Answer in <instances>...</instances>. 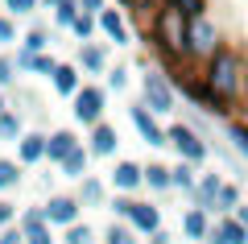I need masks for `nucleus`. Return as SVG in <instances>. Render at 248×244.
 Segmentation results:
<instances>
[{"label": "nucleus", "mask_w": 248, "mask_h": 244, "mask_svg": "<svg viewBox=\"0 0 248 244\" xmlns=\"http://www.w3.org/2000/svg\"><path fill=\"white\" fill-rule=\"evenodd\" d=\"M211 244H248V228L240 219H219L211 228Z\"/></svg>", "instance_id": "9d476101"}, {"label": "nucleus", "mask_w": 248, "mask_h": 244, "mask_svg": "<svg viewBox=\"0 0 248 244\" xmlns=\"http://www.w3.org/2000/svg\"><path fill=\"white\" fill-rule=\"evenodd\" d=\"M236 219H240V224L248 228V207H240V211H236Z\"/></svg>", "instance_id": "c03bdc74"}, {"label": "nucleus", "mask_w": 248, "mask_h": 244, "mask_svg": "<svg viewBox=\"0 0 248 244\" xmlns=\"http://www.w3.org/2000/svg\"><path fill=\"white\" fill-rule=\"evenodd\" d=\"M75 9H79L75 0H62V4H58V21H62V25H75V21H79V13H75Z\"/></svg>", "instance_id": "c85d7f7f"}, {"label": "nucleus", "mask_w": 248, "mask_h": 244, "mask_svg": "<svg viewBox=\"0 0 248 244\" xmlns=\"http://www.w3.org/2000/svg\"><path fill=\"white\" fill-rule=\"evenodd\" d=\"M42 46H46V29H33V33L25 37V50H21V54H37Z\"/></svg>", "instance_id": "2f4dec72"}, {"label": "nucleus", "mask_w": 248, "mask_h": 244, "mask_svg": "<svg viewBox=\"0 0 248 244\" xmlns=\"http://www.w3.org/2000/svg\"><path fill=\"white\" fill-rule=\"evenodd\" d=\"M203 87H207V99H211L215 112H228L232 104L248 99V62L240 50L223 46L203 70Z\"/></svg>", "instance_id": "f257e3e1"}, {"label": "nucleus", "mask_w": 248, "mask_h": 244, "mask_svg": "<svg viewBox=\"0 0 248 244\" xmlns=\"http://www.w3.org/2000/svg\"><path fill=\"white\" fill-rule=\"evenodd\" d=\"M182 232L190 236V240H203V236H211V224H207V211H203V207L186 211V215H182Z\"/></svg>", "instance_id": "2eb2a0df"}, {"label": "nucleus", "mask_w": 248, "mask_h": 244, "mask_svg": "<svg viewBox=\"0 0 248 244\" xmlns=\"http://www.w3.org/2000/svg\"><path fill=\"white\" fill-rule=\"evenodd\" d=\"M133 207H137L133 199H116L112 203V211H116V215H124V219H133Z\"/></svg>", "instance_id": "f704fd0d"}, {"label": "nucleus", "mask_w": 248, "mask_h": 244, "mask_svg": "<svg viewBox=\"0 0 248 244\" xmlns=\"http://www.w3.org/2000/svg\"><path fill=\"white\" fill-rule=\"evenodd\" d=\"M178 9L186 13V21H195V17H203V0H174Z\"/></svg>", "instance_id": "c756f323"}, {"label": "nucleus", "mask_w": 248, "mask_h": 244, "mask_svg": "<svg viewBox=\"0 0 248 244\" xmlns=\"http://www.w3.org/2000/svg\"><path fill=\"white\" fill-rule=\"evenodd\" d=\"M0 244H25V232H4V236H0Z\"/></svg>", "instance_id": "ea45409f"}, {"label": "nucleus", "mask_w": 248, "mask_h": 244, "mask_svg": "<svg viewBox=\"0 0 248 244\" xmlns=\"http://www.w3.org/2000/svg\"><path fill=\"white\" fill-rule=\"evenodd\" d=\"M186 29H190V21H186V13L178 9L174 0L157 9V21H153V37H157V46L170 54V58H190V54H186Z\"/></svg>", "instance_id": "f03ea898"}, {"label": "nucleus", "mask_w": 248, "mask_h": 244, "mask_svg": "<svg viewBox=\"0 0 248 244\" xmlns=\"http://www.w3.org/2000/svg\"><path fill=\"white\" fill-rule=\"evenodd\" d=\"M91 29H95V25H91V17L83 13V17L75 21V33H79V42H87V37H91Z\"/></svg>", "instance_id": "72a5a7b5"}, {"label": "nucleus", "mask_w": 248, "mask_h": 244, "mask_svg": "<svg viewBox=\"0 0 248 244\" xmlns=\"http://www.w3.org/2000/svg\"><path fill=\"white\" fill-rule=\"evenodd\" d=\"M219 50H223V46H219V33H215V25H211L207 17H195V21H190V29H186V54H190V58L211 62Z\"/></svg>", "instance_id": "7ed1b4c3"}, {"label": "nucleus", "mask_w": 248, "mask_h": 244, "mask_svg": "<svg viewBox=\"0 0 248 244\" xmlns=\"http://www.w3.org/2000/svg\"><path fill=\"white\" fill-rule=\"evenodd\" d=\"M13 37H17V29H13V21H4V17H0V42H13Z\"/></svg>", "instance_id": "4c0bfd02"}, {"label": "nucleus", "mask_w": 248, "mask_h": 244, "mask_svg": "<svg viewBox=\"0 0 248 244\" xmlns=\"http://www.w3.org/2000/svg\"><path fill=\"white\" fill-rule=\"evenodd\" d=\"M79 9L87 13V17H91V13H104V0H79Z\"/></svg>", "instance_id": "58836bf2"}, {"label": "nucleus", "mask_w": 248, "mask_h": 244, "mask_svg": "<svg viewBox=\"0 0 248 244\" xmlns=\"http://www.w3.org/2000/svg\"><path fill=\"white\" fill-rule=\"evenodd\" d=\"M42 215H46V224L75 228V219H79V199H71V195H54V199L42 207Z\"/></svg>", "instance_id": "423d86ee"}, {"label": "nucleus", "mask_w": 248, "mask_h": 244, "mask_svg": "<svg viewBox=\"0 0 248 244\" xmlns=\"http://www.w3.org/2000/svg\"><path fill=\"white\" fill-rule=\"evenodd\" d=\"M219 195H223V182L215 174H203V178H199V186H195V207L211 211L215 203H219Z\"/></svg>", "instance_id": "f8f14e48"}, {"label": "nucleus", "mask_w": 248, "mask_h": 244, "mask_svg": "<svg viewBox=\"0 0 248 244\" xmlns=\"http://www.w3.org/2000/svg\"><path fill=\"white\" fill-rule=\"evenodd\" d=\"M174 186H182V191H190V195H195V170H190V162H178V166H174Z\"/></svg>", "instance_id": "5701e85b"}, {"label": "nucleus", "mask_w": 248, "mask_h": 244, "mask_svg": "<svg viewBox=\"0 0 248 244\" xmlns=\"http://www.w3.org/2000/svg\"><path fill=\"white\" fill-rule=\"evenodd\" d=\"M66 244H91V228H87V224H83V228L75 224L71 232H66Z\"/></svg>", "instance_id": "7c9ffc66"}, {"label": "nucleus", "mask_w": 248, "mask_h": 244, "mask_svg": "<svg viewBox=\"0 0 248 244\" xmlns=\"http://www.w3.org/2000/svg\"><path fill=\"white\" fill-rule=\"evenodd\" d=\"M108 244H137V240H133V232H128L124 224H112L108 228Z\"/></svg>", "instance_id": "bb28decb"}, {"label": "nucleus", "mask_w": 248, "mask_h": 244, "mask_svg": "<svg viewBox=\"0 0 248 244\" xmlns=\"http://www.w3.org/2000/svg\"><path fill=\"white\" fill-rule=\"evenodd\" d=\"M141 91H145V104H149L153 112H161V116L174 112V91H170V83L157 75V70H149V75H145Z\"/></svg>", "instance_id": "20e7f679"}, {"label": "nucleus", "mask_w": 248, "mask_h": 244, "mask_svg": "<svg viewBox=\"0 0 248 244\" xmlns=\"http://www.w3.org/2000/svg\"><path fill=\"white\" fill-rule=\"evenodd\" d=\"M236 186H223V195H219V211H228V207H236Z\"/></svg>", "instance_id": "c9c22d12"}, {"label": "nucleus", "mask_w": 248, "mask_h": 244, "mask_svg": "<svg viewBox=\"0 0 248 244\" xmlns=\"http://www.w3.org/2000/svg\"><path fill=\"white\" fill-rule=\"evenodd\" d=\"M133 124H137V132H141L149 145H170V132H161V129H157V120H153L145 108H133Z\"/></svg>", "instance_id": "9b49d317"}, {"label": "nucleus", "mask_w": 248, "mask_h": 244, "mask_svg": "<svg viewBox=\"0 0 248 244\" xmlns=\"http://www.w3.org/2000/svg\"><path fill=\"white\" fill-rule=\"evenodd\" d=\"M4 9L17 13V17H25V13H33V0H4Z\"/></svg>", "instance_id": "473e14b6"}, {"label": "nucleus", "mask_w": 248, "mask_h": 244, "mask_svg": "<svg viewBox=\"0 0 248 244\" xmlns=\"http://www.w3.org/2000/svg\"><path fill=\"white\" fill-rule=\"evenodd\" d=\"M133 228L137 232H161V215H157V207H149V203H137L133 207Z\"/></svg>", "instance_id": "4468645a"}, {"label": "nucleus", "mask_w": 248, "mask_h": 244, "mask_svg": "<svg viewBox=\"0 0 248 244\" xmlns=\"http://www.w3.org/2000/svg\"><path fill=\"white\" fill-rule=\"evenodd\" d=\"M112 182L120 186V191H133V186H141V182H145V170L137 166V162H120V166L112 170Z\"/></svg>", "instance_id": "ddd939ff"}, {"label": "nucleus", "mask_w": 248, "mask_h": 244, "mask_svg": "<svg viewBox=\"0 0 248 244\" xmlns=\"http://www.w3.org/2000/svg\"><path fill=\"white\" fill-rule=\"evenodd\" d=\"M79 203H104V186H99L95 178H83V186H79Z\"/></svg>", "instance_id": "b1692460"}, {"label": "nucleus", "mask_w": 248, "mask_h": 244, "mask_svg": "<svg viewBox=\"0 0 248 244\" xmlns=\"http://www.w3.org/2000/svg\"><path fill=\"white\" fill-rule=\"evenodd\" d=\"M149 244H170V232H153V236H149Z\"/></svg>", "instance_id": "37998d69"}, {"label": "nucleus", "mask_w": 248, "mask_h": 244, "mask_svg": "<svg viewBox=\"0 0 248 244\" xmlns=\"http://www.w3.org/2000/svg\"><path fill=\"white\" fill-rule=\"evenodd\" d=\"M228 137L236 141V149L248 157V129H244V124H232V129H228Z\"/></svg>", "instance_id": "cd10ccee"}, {"label": "nucleus", "mask_w": 248, "mask_h": 244, "mask_svg": "<svg viewBox=\"0 0 248 244\" xmlns=\"http://www.w3.org/2000/svg\"><path fill=\"white\" fill-rule=\"evenodd\" d=\"M9 219H13V207H9V203H4V199H0V228L9 224Z\"/></svg>", "instance_id": "79ce46f5"}, {"label": "nucleus", "mask_w": 248, "mask_h": 244, "mask_svg": "<svg viewBox=\"0 0 248 244\" xmlns=\"http://www.w3.org/2000/svg\"><path fill=\"white\" fill-rule=\"evenodd\" d=\"M13 70H17V62L0 58V83H13Z\"/></svg>", "instance_id": "e433bc0d"}, {"label": "nucleus", "mask_w": 248, "mask_h": 244, "mask_svg": "<svg viewBox=\"0 0 248 244\" xmlns=\"http://www.w3.org/2000/svg\"><path fill=\"white\" fill-rule=\"evenodd\" d=\"M145 182H149L153 191H166V186H174V170H166V166H149V170H145Z\"/></svg>", "instance_id": "aec40b11"}, {"label": "nucleus", "mask_w": 248, "mask_h": 244, "mask_svg": "<svg viewBox=\"0 0 248 244\" xmlns=\"http://www.w3.org/2000/svg\"><path fill=\"white\" fill-rule=\"evenodd\" d=\"M99 29H104V33L112 37L116 46H124V42H128V33H124V21L116 17L112 9H104V13H99Z\"/></svg>", "instance_id": "a211bd4d"}, {"label": "nucleus", "mask_w": 248, "mask_h": 244, "mask_svg": "<svg viewBox=\"0 0 248 244\" xmlns=\"http://www.w3.org/2000/svg\"><path fill=\"white\" fill-rule=\"evenodd\" d=\"M42 4H50V9H58V4H62V0H42Z\"/></svg>", "instance_id": "a18cd8bd"}, {"label": "nucleus", "mask_w": 248, "mask_h": 244, "mask_svg": "<svg viewBox=\"0 0 248 244\" xmlns=\"http://www.w3.org/2000/svg\"><path fill=\"white\" fill-rule=\"evenodd\" d=\"M62 170H66L71 178H83V174H87V149H75V153L62 162Z\"/></svg>", "instance_id": "4be33fe9"}, {"label": "nucleus", "mask_w": 248, "mask_h": 244, "mask_svg": "<svg viewBox=\"0 0 248 244\" xmlns=\"http://www.w3.org/2000/svg\"><path fill=\"white\" fill-rule=\"evenodd\" d=\"M17 132H21V120H17L13 112H4V116H0V137H4V141H13Z\"/></svg>", "instance_id": "a878e982"}, {"label": "nucleus", "mask_w": 248, "mask_h": 244, "mask_svg": "<svg viewBox=\"0 0 248 244\" xmlns=\"http://www.w3.org/2000/svg\"><path fill=\"white\" fill-rule=\"evenodd\" d=\"M54 87L62 91V96H79V75H75V66H58L54 70Z\"/></svg>", "instance_id": "6ab92c4d"}, {"label": "nucleus", "mask_w": 248, "mask_h": 244, "mask_svg": "<svg viewBox=\"0 0 248 244\" xmlns=\"http://www.w3.org/2000/svg\"><path fill=\"white\" fill-rule=\"evenodd\" d=\"M128 4H133V9H141V13H145V9H161V0H128Z\"/></svg>", "instance_id": "a19ab883"}, {"label": "nucleus", "mask_w": 248, "mask_h": 244, "mask_svg": "<svg viewBox=\"0 0 248 244\" xmlns=\"http://www.w3.org/2000/svg\"><path fill=\"white\" fill-rule=\"evenodd\" d=\"M21 232H25V244H54L50 224H46L42 211H25V215H21Z\"/></svg>", "instance_id": "6e6552de"}, {"label": "nucleus", "mask_w": 248, "mask_h": 244, "mask_svg": "<svg viewBox=\"0 0 248 244\" xmlns=\"http://www.w3.org/2000/svg\"><path fill=\"white\" fill-rule=\"evenodd\" d=\"M75 149H79V141H75V132H71V129L50 132V141H46V157H50V162H66Z\"/></svg>", "instance_id": "1a4fd4ad"}, {"label": "nucleus", "mask_w": 248, "mask_h": 244, "mask_svg": "<svg viewBox=\"0 0 248 244\" xmlns=\"http://www.w3.org/2000/svg\"><path fill=\"white\" fill-rule=\"evenodd\" d=\"M79 62H83L87 70H104V66H108V58H104L99 46H83V50H79Z\"/></svg>", "instance_id": "412c9836"}, {"label": "nucleus", "mask_w": 248, "mask_h": 244, "mask_svg": "<svg viewBox=\"0 0 248 244\" xmlns=\"http://www.w3.org/2000/svg\"><path fill=\"white\" fill-rule=\"evenodd\" d=\"M170 145L178 149V157H182V162H203V157H207V145H203L190 129H186V124H174V129H170Z\"/></svg>", "instance_id": "39448f33"}, {"label": "nucleus", "mask_w": 248, "mask_h": 244, "mask_svg": "<svg viewBox=\"0 0 248 244\" xmlns=\"http://www.w3.org/2000/svg\"><path fill=\"white\" fill-rule=\"evenodd\" d=\"M17 182H21L17 162H0V191H9V186H17Z\"/></svg>", "instance_id": "393cba45"}, {"label": "nucleus", "mask_w": 248, "mask_h": 244, "mask_svg": "<svg viewBox=\"0 0 248 244\" xmlns=\"http://www.w3.org/2000/svg\"><path fill=\"white\" fill-rule=\"evenodd\" d=\"M46 141H50V137H37V132L21 137V162H25V166H29V162H42V157H46Z\"/></svg>", "instance_id": "f3484780"}, {"label": "nucleus", "mask_w": 248, "mask_h": 244, "mask_svg": "<svg viewBox=\"0 0 248 244\" xmlns=\"http://www.w3.org/2000/svg\"><path fill=\"white\" fill-rule=\"evenodd\" d=\"M99 112H104V91L99 87H83L79 96H75V120L99 124Z\"/></svg>", "instance_id": "0eeeda50"}, {"label": "nucleus", "mask_w": 248, "mask_h": 244, "mask_svg": "<svg viewBox=\"0 0 248 244\" xmlns=\"http://www.w3.org/2000/svg\"><path fill=\"white\" fill-rule=\"evenodd\" d=\"M116 141H120V137H116V129H112V124H95V132H91V153L108 157V153L116 149Z\"/></svg>", "instance_id": "dca6fc26"}]
</instances>
